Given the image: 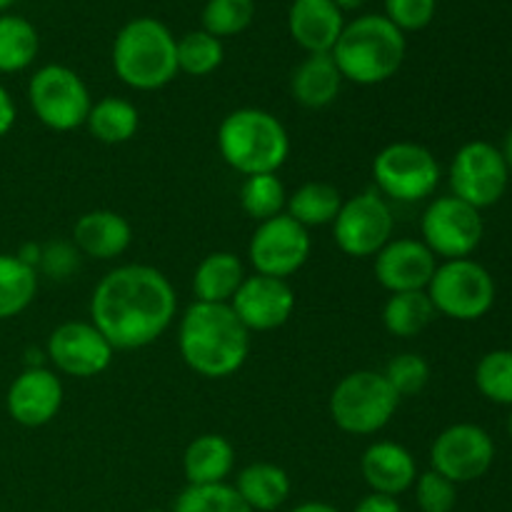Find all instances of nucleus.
Returning a JSON list of instances; mask_svg holds the SVG:
<instances>
[{"mask_svg": "<svg viewBox=\"0 0 512 512\" xmlns=\"http://www.w3.org/2000/svg\"><path fill=\"white\" fill-rule=\"evenodd\" d=\"M438 258L433 250L415 238H393L373 258V273L380 288L393 293L425 290L433 280Z\"/></svg>", "mask_w": 512, "mask_h": 512, "instance_id": "18", "label": "nucleus"}, {"mask_svg": "<svg viewBox=\"0 0 512 512\" xmlns=\"http://www.w3.org/2000/svg\"><path fill=\"white\" fill-rule=\"evenodd\" d=\"M360 473L370 493L390 495V498L408 493L420 475L413 453L395 440L370 443L360 458Z\"/></svg>", "mask_w": 512, "mask_h": 512, "instance_id": "19", "label": "nucleus"}, {"mask_svg": "<svg viewBox=\"0 0 512 512\" xmlns=\"http://www.w3.org/2000/svg\"><path fill=\"white\" fill-rule=\"evenodd\" d=\"M230 308L238 315L240 323L253 333H270L278 330L293 318L295 290L288 280L268 278V275H248L230 300Z\"/></svg>", "mask_w": 512, "mask_h": 512, "instance_id": "16", "label": "nucleus"}, {"mask_svg": "<svg viewBox=\"0 0 512 512\" xmlns=\"http://www.w3.org/2000/svg\"><path fill=\"white\" fill-rule=\"evenodd\" d=\"M223 40L200 30H190L178 38V70L190 78H208L223 65Z\"/></svg>", "mask_w": 512, "mask_h": 512, "instance_id": "32", "label": "nucleus"}, {"mask_svg": "<svg viewBox=\"0 0 512 512\" xmlns=\"http://www.w3.org/2000/svg\"><path fill=\"white\" fill-rule=\"evenodd\" d=\"M500 153H503V160H505V165H508V170L512 173V130L508 135H505V140H503V148H500Z\"/></svg>", "mask_w": 512, "mask_h": 512, "instance_id": "44", "label": "nucleus"}, {"mask_svg": "<svg viewBox=\"0 0 512 512\" xmlns=\"http://www.w3.org/2000/svg\"><path fill=\"white\" fill-rule=\"evenodd\" d=\"M113 70L118 80L140 93H153L175 80L178 38L158 18H133L113 40Z\"/></svg>", "mask_w": 512, "mask_h": 512, "instance_id": "5", "label": "nucleus"}, {"mask_svg": "<svg viewBox=\"0 0 512 512\" xmlns=\"http://www.w3.org/2000/svg\"><path fill=\"white\" fill-rule=\"evenodd\" d=\"M448 183L455 198L483 210L500 203L510 183V170L503 153L493 143L473 140L455 153L448 170Z\"/></svg>", "mask_w": 512, "mask_h": 512, "instance_id": "13", "label": "nucleus"}, {"mask_svg": "<svg viewBox=\"0 0 512 512\" xmlns=\"http://www.w3.org/2000/svg\"><path fill=\"white\" fill-rule=\"evenodd\" d=\"M13 3L15 0H0V13H5V10H8Z\"/></svg>", "mask_w": 512, "mask_h": 512, "instance_id": "46", "label": "nucleus"}, {"mask_svg": "<svg viewBox=\"0 0 512 512\" xmlns=\"http://www.w3.org/2000/svg\"><path fill=\"white\" fill-rule=\"evenodd\" d=\"M145 512H168V510H145Z\"/></svg>", "mask_w": 512, "mask_h": 512, "instance_id": "48", "label": "nucleus"}, {"mask_svg": "<svg viewBox=\"0 0 512 512\" xmlns=\"http://www.w3.org/2000/svg\"><path fill=\"white\" fill-rule=\"evenodd\" d=\"M333 3L338 5L343 13H348V10H360L365 3H368V0H333Z\"/></svg>", "mask_w": 512, "mask_h": 512, "instance_id": "45", "label": "nucleus"}, {"mask_svg": "<svg viewBox=\"0 0 512 512\" xmlns=\"http://www.w3.org/2000/svg\"><path fill=\"white\" fill-rule=\"evenodd\" d=\"M63 400V380L53 368H25L5 393V410L23 428H43L58 418Z\"/></svg>", "mask_w": 512, "mask_h": 512, "instance_id": "17", "label": "nucleus"}, {"mask_svg": "<svg viewBox=\"0 0 512 512\" xmlns=\"http://www.w3.org/2000/svg\"><path fill=\"white\" fill-rule=\"evenodd\" d=\"M485 223L480 210L455 195L430 200L420 218V240L433 250L435 258H470L483 243Z\"/></svg>", "mask_w": 512, "mask_h": 512, "instance_id": "11", "label": "nucleus"}, {"mask_svg": "<svg viewBox=\"0 0 512 512\" xmlns=\"http://www.w3.org/2000/svg\"><path fill=\"white\" fill-rule=\"evenodd\" d=\"M85 128L98 143L103 145H123L135 138L140 128V110L128 98L118 95H105L93 100Z\"/></svg>", "mask_w": 512, "mask_h": 512, "instance_id": "26", "label": "nucleus"}, {"mask_svg": "<svg viewBox=\"0 0 512 512\" xmlns=\"http://www.w3.org/2000/svg\"><path fill=\"white\" fill-rule=\"evenodd\" d=\"M218 153L228 168L243 178L278 173L290 155L288 128L278 115L263 108H235L220 120Z\"/></svg>", "mask_w": 512, "mask_h": 512, "instance_id": "4", "label": "nucleus"}, {"mask_svg": "<svg viewBox=\"0 0 512 512\" xmlns=\"http://www.w3.org/2000/svg\"><path fill=\"white\" fill-rule=\"evenodd\" d=\"M285 205H288V190H285L278 173L248 175L240 185V208L255 223H263V220L285 213Z\"/></svg>", "mask_w": 512, "mask_h": 512, "instance_id": "31", "label": "nucleus"}, {"mask_svg": "<svg viewBox=\"0 0 512 512\" xmlns=\"http://www.w3.org/2000/svg\"><path fill=\"white\" fill-rule=\"evenodd\" d=\"M475 385L490 403L512 408V350L485 353L475 365Z\"/></svg>", "mask_w": 512, "mask_h": 512, "instance_id": "34", "label": "nucleus"}, {"mask_svg": "<svg viewBox=\"0 0 512 512\" xmlns=\"http://www.w3.org/2000/svg\"><path fill=\"white\" fill-rule=\"evenodd\" d=\"M250 330L230 305L193 303L178 320V350L195 375L223 380L238 373L250 355Z\"/></svg>", "mask_w": 512, "mask_h": 512, "instance_id": "2", "label": "nucleus"}, {"mask_svg": "<svg viewBox=\"0 0 512 512\" xmlns=\"http://www.w3.org/2000/svg\"><path fill=\"white\" fill-rule=\"evenodd\" d=\"M443 170L433 150L413 140H395L373 158L375 190L388 203H420L438 190Z\"/></svg>", "mask_w": 512, "mask_h": 512, "instance_id": "7", "label": "nucleus"}, {"mask_svg": "<svg viewBox=\"0 0 512 512\" xmlns=\"http://www.w3.org/2000/svg\"><path fill=\"white\" fill-rule=\"evenodd\" d=\"M400 408V395L378 370H353L335 383L328 410L348 435H378Z\"/></svg>", "mask_w": 512, "mask_h": 512, "instance_id": "6", "label": "nucleus"}, {"mask_svg": "<svg viewBox=\"0 0 512 512\" xmlns=\"http://www.w3.org/2000/svg\"><path fill=\"white\" fill-rule=\"evenodd\" d=\"M340 205H343V195L335 185L325 183V180H308L293 193H288V205L285 213L300 223L303 228H323V225H333L335 215H338Z\"/></svg>", "mask_w": 512, "mask_h": 512, "instance_id": "27", "label": "nucleus"}, {"mask_svg": "<svg viewBox=\"0 0 512 512\" xmlns=\"http://www.w3.org/2000/svg\"><path fill=\"white\" fill-rule=\"evenodd\" d=\"M170 512H253L230 483L188 485Z\"/></svg>", "mask_w": 512, "mask_h": 512, "instance_id": "35", "label": "nucleus"}, {"mask_svg": "<svg viewBox=\"0 0 512 512\" xmlns=\"http://www.w3.org/2000/svg\"><path fill=\"white\" fill-rule=\"evenodd\" d=\"M425 293L438 315L460 323H473L485 318L495 305V280L478 260H445L438 263Z\"/></svg>", "mask_w": 512, "mask_h": 512, "instance_id": "9", "label": "nucleus"}, {"mask_svg": "<svg viewBox=\"0 0 512 512\" xmlns=\"http://www.w3.org/2000/svg\"><path fill=\"white\" fill-rule=\"evenodd\" d=\"M40 253H43V243H25V245H20V250L15 255H18L25 265H30V268L38 270Z\"/></svg>", "mask_w": 512, "mask_h": 512, "instance_id": "42", "label": "nucleus"}, {"mask_svg": "<svg viewBox=\"0 0 512 512\" xmlns=\"http://www.w3.org/2000/svg\"><path fill=\"white\" fill-rule=\"evenodd\" d=\"M310 250V230L295 223L288 213H280L255 225L248 243V263L253 273L288 280L308 263Z\"/></svg>", "mask_w": 512, "mask_h": 512, "instance_id": "12", "label": "nucleus"}, {"mask_svg": "<svg viewBox=\"0 0 512 512\" xmlns=\"http://www.w3.org/2000/svg\"><path fill=\"white\" fill-rule=\"evenodd\" d=\"M413 488L420 512H453L458 505V485L435 470L418 475Z\"/></svg>", "mask_w": 512, "mask_h": 512, "instance_id": "37", "label": "nucleus"}, {"mask_svg": "<svg viewBox=\"0 0 512 512\" xmlns=\"http://www.w3.org/2000/svg\"><path fill=\"white\" fill-rule=\"evenodd\" d=\"M438 10V0H385V18L403 33L428 28Z\"/></svg>", "mask_w": 512, "mask_h": 512, "instance_id": "39", "label": "nucleus"}, {"mask_svg": "<svg viewBox=\"0 0 512 512\" xmlns=\"http://www.w3.org/2000/svg\"><path fill=\"white\" fill-rule=\"evenodd\" d=\"M235 470V448L225 435L203 433L183 453V475L188 485L228 483Z\"/></svg>", "mask_w": 512, "mask_h": 512, "instance_id": "23", "label": "nucleus"}, {"mask_svg": "<svg viewBox=\"0 0 512 512\" xmlns=\"http://www.w3.org/2000/svg\"><path fill=\"white\" fill-rule=\"evenodd\" d=\"M38 295V270L15 253H0V320L18 318Z\"/></svg>", "mask_w": 512, "mask_h": 512, "instance_id": "29", "label": "nucleus"}, {"mask_svg": "<svg viewBox=\"0 0 512 512\" xmlns=\"http://www.w3.org/2000/svg\"><path fill=\"white\" fill-rule=\"evenodd\" d=\"M28 105L38 123L55 133L85 128L93 98L85 80L73 68L48 63L28 80Z\"/></svg>", "mask_w": 512, "mask_h": 512, "instance_id": "8", "label": "nucleus"}, {"mask_svg": "<svg viewBox=\"0 0 512 512\" xmlns=\"http://www.w3.org/2000/svg\"><path fill=\"white\" fill-rule=\"evenodd\" d=\"M290 512H338L330 503H320V500H310V503L295 505Z\"/></svg>", "mask_w": 512, "mask_h": 512, "instance_id": "43", "label": "nucleus"}, {"mask_svg": "<svg viewBox=\"0 0 512 512\" xmlns=\"http://www.w3.org/2000/svg\"><path fill=\"white\" fill-rule=\"evenodd\" d=\"M405 33L383 13H365L345 23L330 50L343 80L355 85H380L395 78L405 63Z\"/></svg>", "mask_w": 512, "mask_h": 512, "instance_id": "3", "label": "nucleus"}, {"mask_svg": "<svg viewBox=\"0 0 512 512\" xmlns=\"http://www.w3.org/2000/svg\"><path fill=\"white\" fill-rule=\"evenodd\" d=\"M15 120H18V105H15L10 90L0 85V138H5L13 130Z\"/></svg>", "mask_w": 512, "mask_h": 512, "instance_id": "41", "label": "nucleus"}, {"mask_svg": "<svg viewBox=\"0 0 512 512\" xmlns=\"http://www.w3.org/2000/svg\"><path fill=\"white\" fill-rule=\"evenodd\" d=\"M353 512H403V505H400L398 498H390V495L368 493L355 505Z\"/></svg>", "mask_w": 512, "mask_h": 512, "instance_id": "40", "label": "nucleus"}, {"mask_svg": "<svg viewBox=\"0 0 512 512\" xmlns=\"http://www.w3.org/2000/svg\"><path fill=\"white\" fill-rule=\"evenodd\" d=\"M495 463V443L490 433L473 423L445 428L430 445V470L463 485L480 480Z\"/></svg>", "mask_w": 512, "mask_h": 512, "instance_id": "14", "label": "nucleus"}, {"mask_svg": "<svg viewBox=\"0 0 512 512\" xmlns=\"http://www.w3.org/2000/svg\"><path fill=\"white\" fill-rule=\"evenodd\" d=\"M45 355L58 375L85 380L103 375L113 363L115 350L90 320H68L48 335Z\"/></svg>", "mask_w": 512, "mask_h": 512, "instance_id": "15", "label": "nucleus"}, {"mask_svg": "<svg viewBox=\"0 0 512 512\" xmlns=\"http://www.w3.org/2000/svg\"><path fill=\"white\" fill-rule=\"evenodd\" d=\"M395 215L375 188L343 200L333 220V240L348 258H375L395 238Z\"/></svg>", "mask_w": 512, "mask_h": 512, "instance_id": "10", "label": "nucleus"}, {"mask_svg": "<svg viewBox=\"0 0 512 512\" xmlns=\"http://www.w3.org/2000/svg\"><path fill=\"white\" fill-rule=\"evenodd\" d=\"M383 375L400 400L415 398L428 388L430 363L420 353H398L388 360Z\"/></svg>", "mask_w": 512, "mask_h": 512, "instance_id": "36", "label": "nucleus"}, {"mask_svg": "<svg viewBox=\"0 0 512 512\" xmlns=\"http://www.w3.org/2000/svg\"><path fill=\"white\" fill-rule=\"evenodd\" d=\"M70 240L83 258L115 260L128 253L133 243V225L115 210H88L75 220Z\"/></svg>", "mask_w": 512, "mask_h": 512, "instance_id": "21", "label": "nucleus"}, {"mask_svg": "<svg viewBox=\"0 0 512 512\" xmlns=\"http://www.w3.org/2000/svg\"><path fill=\"white\" fill-rule=\"evenodd\" d=\"M435 308L425 290L393 293L383 305V328L393 338H415L435 320Z\"/></svg>", "mask_w": 512, "mask_h": 512, "instance_id": "30", "label": "nucleus"}, {"mask_svg": "<svg viewBox=\"0 0 512 512\" xmlns=\"http://www.w3.org/2000/svg\"><path fill=\"white\" fill-rule=\"evenodd\" d=\"M345 28V13L333 0H293L288 33L305 53H330Z\"/></svg>", "mask_w": 512, "mask_h": 512, "instance_id": "20", "label": "nucleus"}, {"mask_svg": "<svg viewBox=\"0 0 512 512\" xmlns=\"http://www.w3.org/2000/svg\"><path fill=\"white\" fill-rule=\"evenodd\" d=\"M80 263H83V255L78 253L73 240H50V243H43L38 275L65 283V280H70L78 273Z\"/></svg>", "mask_w": 512, "mask_h": 512, "instance_id": "38", "label": "nucleus"}, {"mask_svg": "<svg viewBox=\"0 0 512 512\" xmlns=\"http://www.w3.org/2000/svg\"><path fill=\"white\" fill-rule=\"evenodd\" d=\"M343 75L330 53L305 55L290 73V95L308 110H323L338 100L343 90Z\"/></svg>", "mask_w": 512, "mask_h": 512, "instance_id": "22", "label": "nucleus"}, {"mask_svg": "<svg viewBox=\"0 0 512 512\" xmlns=\"http://www.w3.org/2000/svg\"><path fill=\"white\" fill-rule=\"evenodd\" d=\"M178 318V295L163 270L143 263L108 270L90 295V323L113 350H143Z\"/></svg>", "mask_w": 512, "mask_h": 512, "instance_id": "1", "label": "nucleus"}, {"mask_svg": "<svg viewBox=\"0 0 512 512\" xmlns=\"http://www.w3.org/2000/svg\"><path fill=\"white\" fill-rule=\"evenodd\" d=\"M40 53V35L28 18L0 13V75L23 73Z\"/></svg>", "mask_w": 512, "mask_h": 512, "instance_id": "28", "label": "nucleus"}, {"mask_svg": "<svg viewBox=\"0 0 512 512\" xmlns=\"http://www.w3.org/2000/svg\"><path fill=\"white\" fill-rule=\"evenodd\" d=\"M235 490L253 512H273L290 498V475L275 463H250L235 478Z\"/></svg>", "mask_w": 512, "mask_h": 512, "instance_id": "25", "label": "nucleus"}, {"mask_svg": "<svg viewBox=\"0 0 512 512\" xmlns=\"http://www.w3.org/2000/svg\"><path fill=\"white\" fill-rule=\"evenodd\" d=\"M248 278L240 255L230 250H215L198 263L193 273V295L198 303L230 305L243 280Z\"/></svg>", "mask_w": 512, "mask_h": 512, "instance_id": "24", "label": "nucleus"}, {"mask_svg": "<svg viewBox=\"0 0 512 512\" xmlns=\"http://www.w3.org/2000/svg\"><path fill=\"white\" fill-rule=\"evenodd\" d=\"M508 433H510V438H512V408H510V415H508Z\"/></svg>", "mask_w": 512, "mask_h": 512, "instance_id": "47", "label": "nucleus"}, {"mask_svg": "<svg viewBox=\"0 0 512 512\" xmlns=\"http://www.w3.org/2000/svg\"><path fill=\"white\" fill-rule=\"evenodd\" d=\"M203 30L215 38H235L255 20V0H208L203 8Z\"/></svg>", "mask_w": 512, "mask_h": 512, "instance_id": "33", "label": "nucleus"}]
</instances>
